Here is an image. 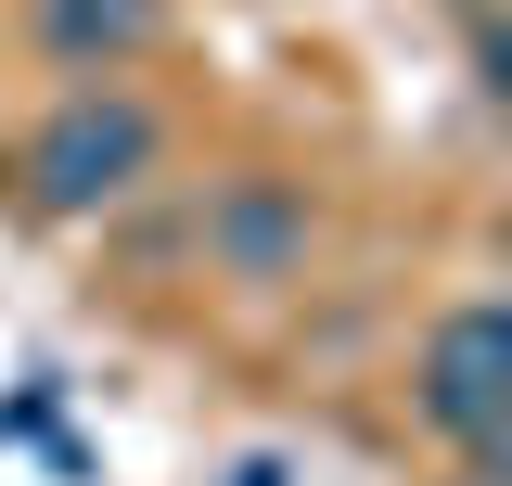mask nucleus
Listing matches in <instances>:
<instances>
[{
    "instance_id": "1",
    "label": "nucleus",
    "mask_w": 512,
    "mask_h": 486,
    "mask_svg": "<svg viewBox=\"0 0 512 486\" xmlns=\"http://www.w3.org/2000/svg\"><path fill=\"white\" fill-rule=\"evenodd\" d=\"M154 180V116L128 103V90H64L52 116L26 128V192H39V218H103L128 192Z\"/></svg>"
},
{
    "instance_id": "5",
    "label": "nucleus",
    "mask_w": 512,
    "mask_h": 486,
    "mask_svg": "<svg viewBox=\"0 0 512 486\" xmlns=\"http://www.w3.org/2000/svg\"><path fill=\"white\" fill-rule=\"evenodd\" d=\"M474 77H487V103L512 116V0L487 13V26H474Z\"/></svg>"
},
{
    "instance_id": "6",
    "label": "nucleus",
    "mask_w": 512,
    "mask_h": 486,
    "mask_svg": "<svg viewBox=\"0 0 512 486\" xmlns=\"http://www.w3.org/2000/svg\"><path fill=\"white\" fill-rule=\"evenodd\" d=\"M474 474H487V486H512V423H487V435H474Z\"/></svg>"
},
{
    "instance_id": "3",
    "label": "nucleus",
    "mask_w": 512,
    "mask_h": 486,
    "mask_svg": "<svg viewBox=\"0 0 512 486\" xmlns=\"http://www.w3.org/2000/svg\"><path fill=\"white\" fill-rule=\"evenodd\" d=\"M39 39L64 64H128L167 39V0H39Z\"/></svg>"
},
{
    "instance_id": "4",
    "label": "nucleus",
    "mask_w": 512,
    "mask_h": 486,
    "mask_svg": "<svg viewBox=\"0 0 512 486\" xmlns=\"http://www.w3.org/2000/svg\"><path fill=\"white\" fill-rule=\"evenodd\" d=\"M295 243H308V218H295L269 180H244L231 205H218V256H231L244 282H282V269H295Z\"/></svg>"
},
{
    "instance_id": "2",
    "label": "nucleus",
    "mask_w": 512,
    "mask_h": 486,
    "mask_svg": "<svg viewBox=\"0 0 512 486\" xmlns=\"http://www.w3.org/2000/svg\"><path fill=\"white\" fill-rule=\"evenodd\" d=\"M423 423L461 435V448L487 423H512V295H474L423 333Z\"/></svg>"
}]
</instances>
